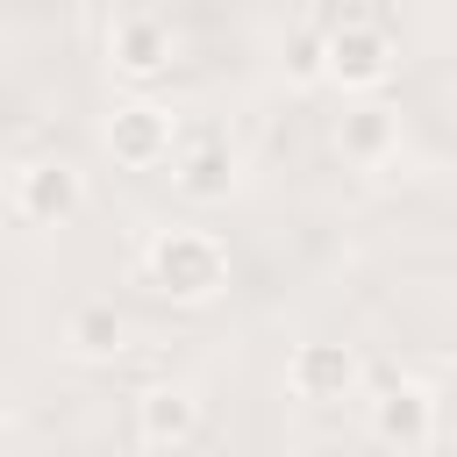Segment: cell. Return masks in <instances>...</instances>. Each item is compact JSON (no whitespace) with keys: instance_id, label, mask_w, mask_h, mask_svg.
Wrapping results in <instances>:
<instances>
[{"instance_id":"2","label":"cell","mask_w":457,"mask_h":457,"mask_svg":"<svg viewBox=\"0 0 457 457\" xmlns=\"http://www.w3.org/2000/svg\"><path fill=\"white\" fill-rule=\"evenodd\" d=\"M321 64H328V86H343L350 100H386V86L400 71L393 21L378 7H336V14H321Z\"/></svg>"},{"instance_id":"3","label":"cell","mask_w":457,"mask_h":457,"mask_svg":"<svg viewBox=\"0 0 457 457\" xmlns=\"http://www.w3.org/2000/svg\"><path fill=\"white\" fill-rule=\"evenodd\" d=\"M100 143H107V157H114L121 171H164V164H179V150H186V121H179L164 100L129 93V100L107 107Z\"/></svg>"},{"instance_id":"11","label":"cell","mask_w":457,"mask_h":457,"mask_svg":"<svg viewBox=\"0 0 457 457\" xmlns=\"http://www.w3.org/2000/svg\"><path fill=\"white\" fill-rule=\"evenodd\" d=\"M64 350H71L79 364H114V357L129 350V314H121L114 300H79V307L64 314Z\"/></svg>"},{"instance_id":"1","label":"cell","mask_w":457,"mask_h":457,"mask_svg":"<svg viewBox=\"0 0 457 457\" xmlns=\"http://www.w3.org/2000/svg\"><path fill=\"white\" fill-rule=\"evenodd\" d=\"M143 286L171 307H207L228 293V243L200 221H164L143 236Z\"/></svg>"},{"instance_id":"8","label":"cell","mask_w":457,"mask_h":457,"mask_svg":"<svg viewBox=\"0 0 457 457\" xmlns=\"http://www.w3.org/2000/svg\"><path fill=\"white\" fill-rule=\"evenodd\" d=\"M236 186H243L236 143H228L221 129H186V150H179V164H171V193H179L186 207H221V200H236Z\"/></svg>"},{"instance_id":"9","label":"cell","mask_w":457,"mask_h":457,"mask_svg":"<svg viewBox=\"0 0 457 457\" xmlns=\"http://www.w3.org/2000/svg\"><path fill=\"white\" fill-rule=\"evenodd\" d=\"M336 157L350 171H386L400 157V114L386 100H350L336 114Z\"/></svg>"},{"instance_id":"7","label":"cell","mask_w":457,"mask_h":457,"mask_svg":"<svg viewBox=\"0 0 457 457\" xmlns=\"http://www.w3.org/2000/svg\"><path fill=\"white\" fill-rule=\"evenodd\" d=\"M286 393L307 400V407H343V400L364 393V357L350 343H336V336H307L286 357Z\"/></svg>"},{"instance_id":"10","label":"cell","mask_w":457,"mask_h":457,"mask_svg":"<svg viewBox=\"0 0 457 457\" xmlns=\"http://www.w3.org/2000/svg\"><path fill=\"white\" fill-rule=\"evenodd\" d=\"M200 436V393L179 378H157L136 393V443L143 450H186Z\"/></svg>"},{"instance_id":"4","label":"cell","mask_w":457,"mask_h":457,"mask_svg":"<svg viewBox=\"0 0 457 457\" xmlns=\"http://www.w3.org/2000/svg\"><path fill=\"white\" fill-rule=\"evenodd\" d=\"M7 214L21 228H71L86 214V171L71 157H14L7 164Z\"/></svg>"},{"instance_id":"5","label":"cell","mask_w":457,"mask_h":457,"mask_svg":"<svg viewBox=\"0 0 457 457\" xmlns=\"http://www.w3.org/2000/svg\"><path fill=\"white\" fill-rule=\"evenodd\" d=\"M100 50H107V71L121 86H150L179 57V21L164 7H114L100 21Z\"/></svg>"},{"instance_id":"6","label":"cell","mask_w":457,"mask_h":457,"mask_svg":"<svg viewBox=\"0 0 457 457\" xmlns=\"http://www.w3.org/2000/svg\"><path fill=\"white\" fill-rule=\"evenodd\" d=\"M364 436L393 457H428L436 450V393L407 371H386L364 393Z\"/></svg>"}]
</instances>
